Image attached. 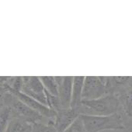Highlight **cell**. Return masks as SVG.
<instances>
[{
	"label": "cell",
	"instance_id": "3",
	"mask_svg": "<svg viewBox=\"0 0 132 132\" xmlns=\"http://www.w3.org/2000/svg\"><path fill=\"white\" fill-rule=\"evenodd\" d=\"M3 98L4 103L10 108L12 117H19L30 123H37L43 119L39 113L27 106L13 94L6 92L3 94Z\"/></svg>",
	"mask_w": 132,
	"mask_h": 132
},
{
	"label": "cell",
	"instance_id": "13",
	"mask_svg": "<svg viewBox=\"0 0 132 132\" xmlns=\"http://www.w3.org/2000/svg\"><path fill=\"white\" fill-rule=\"evenodd\" d=\"M40 79L41 80L44 89L49 93L53 96H58V88L57 83L55 77L54 76H40Z\"/></svg>",
	"mask_w": 132,
	"mask_h": 132
},
{
	"label": "cell",
	"instance_id": "11",
	"mask_svg": "<svg viewBox=\"0 0 132 132\" xmlns=\"http://www.w3.org/2000/svg\"><path fill=\"white\" fill-rule=\"evenodd\" d=\"M32 124L23 119L12 117L10 120L6 132H30Z\"/></svg>",
	"mask_w": 132,
	"mask_h": 132
},
{
	"label": "cell",
	"instance_id": "2",
	"mask_svg": "<svg viewBox=\"0 0 132 132\" xmlns=\"http://www.w3.org/2000/svg\"><path fill=\"white\" fill-rule=\"evenodd\" d=\"M88 132H101L111 130H123L124 124L121 116L115 113L110 116L80 115Z\"/></svg>",
	"mask_w": 132,
	"mask_h": 132
},
{
	"label": "cell",
	"instance_id": "12",
	"mask_svg": "<svg viewBox=\"0 0 132 132\" xmlns=\"http://www.w3.org/2000/svg\"><path fill=\"white\" fill-rule=\"evenodd\" d=\"M11 117V110L4 103L3 95H0V132H6Z\"/></svg>",
	"mask_w": 132,
	"mask_h": 132
},
{
	"label": "cell",
	"instance_id": "6",
	"mask_svg": "<svg viewBox=\"0 0 132 132\" xmlns=\"http://www.w3.org/2000/svg\"><path fill=\"white\" fill-rule=\"evenodd\" d=\"M80 116L77 109L61 108L56 111L54 120L55 128L58 132H63Z\"/></svg>",
	"mask_w": 132,
	"mask_h": 132
},
{
	"label": "cell",
	"instance_id": "14",
	"mask_svg": "<svg viewBox=\"0 0 132 132\" xmlns=\"http://www.w3.org/2000/svg\"><path fill=\"white\" fill-rule=\"evenodd\" d=\"M30 132H58L54 124V120H51L47 124L39 122L32 124Z\"/></svg>",
	"mask_w": 132,
	"mask_h": 132
},
{
	"label": "cell",
	"instance_id": "7",
	"mask_svg": "<svg viewBox=\"0 0 132 132\" xmlns=\"http://www.w3.org/2000/svg\"><path fill=\"white\" fill-rule=\"evenodd\" d=\"M57 88H58V98L62 108H70L72 85L74 77H55Z\"/></svg>",
	"mask_w": 132,
	"mask_h": 132
},
{
	"label": "cell",
	"instance_id": "16",
	"mask_svg": "<svg viewBox=\"0 0 132 132\" xmlns=\"http://www.w3.org/2000/svg\"><path fill=\"white\" fill-rule=\"evenodd\" d=\"M10 79V76H0V87L6 90V88L9 85Z\"/></svg>",
	"mask_w": 132,
	"mask_h": 132
},
{
	"label": "cell",
	"instance_id": "9",
	"mask_svg": "<svg viewBox=\"0 0 132 132\" xmlns=\"http://www.w3.org/2000/svg\"><path fill=\"white\" fill-rule=\"evenodd\" d=\"M125 113L132 117V77L115 94Z\"/></svg>",
	"mask_w": 132,
	"mask_h": 132
},
{
	"label": "cell",
	"instance_id": "1",
	"mask_svg": "<svg viewBox=\"0 0 132 132\" xmlns=\"http://www.w3.org/2000/svg\"><path fill=\"white\" fill-rule=\"evenodd\" d=\"M119 106L117 97L115 95L107 93L96 100H83L77 110L80 115L110 116L117 113Z\"/></svg>",
	"mask_w": 132,
	"mask_h": 132
},
{
	"label": "cell",
	"instance_id": "10",
	"mask_svg": "<svg viewBox=\"0 0 132 132\" xmlns=\"http://www.w3.org/2000/svg\"><path fill=\"white\" fill-rule=\"evenodd\" d=\"M85 77L84 76H75L73 79L72 93L70 107L77 109L82 101V93Z\"/></svg>",
	"mask_w": 132,
	"mask_h": 132
},
{
	"label": "cell",
	"instance_id": "5",
	"mask_svg": "<svg viewBox=\"0 0 132 132\" xmlns=\"http://www.w3.org/2000/svg\"><path fill=\"white\" fill-rule=\"evenodd\" d=\"M21 92L47 106L45 89L40 77H23V86Z\"/></svg>",
	"mask_w": 132,
	"mask_h": 132
},
{
	"label": "cell",
	"instance_id": "17",
	"mask_svg": "<svg viewBox=\"0 0 132 132\" xmlns=\"http://www.w3.org/2000/svg\"><path fill=\"white\" fill-rule=\"evenodd\" d=\"M6 92V90L5 89L0 87V95H3V93H5Z\"/></svg>",
	"mask_w": 132,
	"mask_h": 132
},
{
	"label": "cell",
	"instance_id": "8",
	"mask_svg": "<svg viewBox=\"0 0 132 132\" xmlns=\"http://www.w3.org/2000/svg\"><path fill=\"white\" fill-rule=\"evenodd\" d=\"M12 94H13L15 96H16L20 100H21L23 103H25L27 106L35 110L36 112L39 113L43 117H47L50 119H54L55 118L56 116V112L49 107L43 105L37 100H34V98L24 94L22 92H9Z\"/></svg>",
	"mask_w": 132,
	"mask_h": 132
},
{
	"label": "cell",
	"instance_id": "15",
	"mask_svg": "<svg viewBox=\"0 0 132 132\" xmlns=\"http://www.w3.org/2000/svg\"><path fill=\"white\" fill-rule=\"evenodd\" d=\"M63 132H88L80 116Z\"/></svg>",
	"mask_w": 132,
	"mask_h": 132
},
{
	"label": "cell",
	"instance_id": "4",
	"mask_svg": "<svg viewBox=\"0 0 132 132\" xmlns=\"http://www.w3.org/2000/svg\"><path fill=\"white\" fill-rule=\"evenodd\" d=\"M107 94L103 77H85L82 93V100H96Z\"/></svg>",
	"mask_w": 132,
	"mask_h": 132
}]
</instances>
